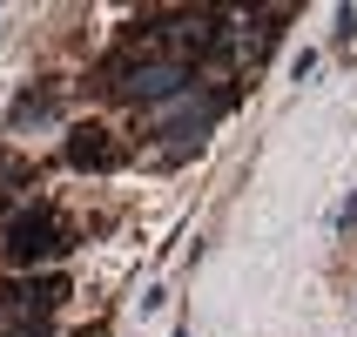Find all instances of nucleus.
Here are the masks:
<instances>
[{
	"label": "nucleus",
	"instance_id": "6e6552de",
	"mask_svg": "<svg viewBox=\"0 0 357 337\" xmlns=\"http://www.w3.org/2000/svg\"><path fill=\"white\" fill-rule=\"evenodd\" d=\"M357 40V7H337V47H351Z\"/></svg>",
	"mask_w": 357,
	"mask_h": 337
},
{
	"label": "nucleus",
	"instance_id": "f257e3e1",
	"mask_svg": "<svg viewBox=\"0 0 357 337\" xmlns=\"http://www.w3.org/2000/svg\"><path fill=\"white\" fill-rule=\"evenodd\" d=\"M75 250V237H68V223H61V209L47 196H27L7 216V230H0V257H7V270H47L54 257H68Z\"/></svg>",
	"mask_w": 357,
	"mask_h": 337
},
{
	"label": "nucleus",
	"instance_id": "9d476101",
	"mask_svg": "<svg viewBox=\"0 0 357 337\" xmlns=\"http://www.w3.org/2000/svg\"><path fill=\"white\" fill-rule=\"evenodd\" d=\"M0 337H54V331H47V324H40V331H0Z\"/></svg>",
	"mask_w": 357,
	"mask_h": 337
},
{
	"label": "nucleus",
	"instance_id": "7ed1b4c3",
	"mask_svg": "<svg viewBox=\"0 0 357 337\" xmlns=\"http://www.w3.org/2000/svg\"><path fill=\"white\" fill-rule=\"evenodd\" d=\"M75 297L61 270H20V277L0 283V331H40L54 324V310Z\"/></svg>",
	"mask_w": 357,
	"mask_h": 337
},
{
	"label": "nucleus",
	"instance_id": "1a4fd4ad",
	"mask_svg": "<svg viewBox=\"0 0 357 337\" xmlns=\"http://www.w3.org/2000/svg\"><path fill=\"white\" fill-rule=\"evenodd\" d=\"M331 230H337V237H344V230H357V196H344V209L331 216Z\"/></svg>",
	"mask_w": 357,
	"mask_h": 337
},
{
	"label": "nucleus",
	"instance_id": "39448f33",
	"mask_svg": "<svg viewBox=\"0 0 357 337\" xmlns=\"http://www.w3.org/2000/svg\"><path fill=\"white\" fill-rule=\"evenodd\" d=\"M61 115V95L54 88H27V95L7 108V135H27V121H54Z\"/></svg>",
	"mask_w": 357,
	"mask_h": 337
},
{
	"label": "nucleus",
	"instance_id": "20e7f679",
	"mask_svg": "<svg viewBox=\"0 0 357 337\" xmlns=\"http://www.w3.org/2000/svg\"><path fill=\"white\" fill-rule=\"evenodd\" d=\"M61 156H68V169H81V176H115V169H128V149H121L115 128H101V121H75L68 142H61Z\"/></svg>",
	"mask_w": 357,
	"mask_h": 337
},
{
	"label": "nucleus",
	"instance_id": "f03ea898",
	"mask_svg": "<svg viewBox=\"0 0 357 337\" xmlns=\"http://www.w3.org/2000/svg\"><path fill=\"white\" fill-rule=\"evenodd\" d=\"M101 88L115 101H135V108H162V101H176L182 88H196V68H182L169 54H108L101 61Z\"/></svg>",
	"mask_w": 357,
	"mask_h": 337
},
{
	"label": "nucleus",
	"instance_id": "0eeeda50",
	"mask_svg": "<svg viewBox=\"0 0 357 337\" xmlns=\"http://www.w3.org/2000/svg\"><path fill=\"white\" fill-rule=\"evenodd\" d=\"M317 75V47H297V54H290V81H310Z\"/></svg>",
	"mask_w": 357,
	"mask_h": 337
},
{
	"label": "nucleus",
	"instance_id": "423d86ee",
	"mask_svg": "<svg viewBox=\"0 0 357 337\" xmlns=\"http://www.w3.org/2000/svg\"><path fill=\"white\" fill-rule=\"evenodd\" d=\"M27 189H34V169L20 156H0V216H14L20 202H27Z\"/></svg>",
	"mask_w": 357,
	"mask_h": 337
},
{
	"label": "nucleus",
	"instance_id": "9b49d317",
	"mask_svg": "<svg viewBox=\"0 0 357 337\" xmlns=\"http://www.w3.org/2000/svg\"><path fill=\"white\" fill-rule=\"evenodd\" d=\"M176 337H189V331H182V324H176Z\"/></svg>",
	"mask_w": 357,
	"mask_h": 337
}]
</instances>
